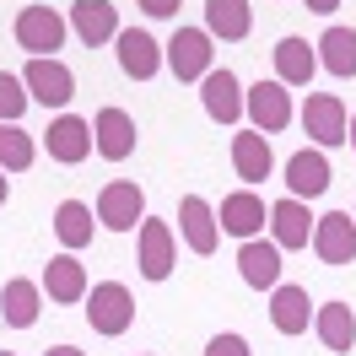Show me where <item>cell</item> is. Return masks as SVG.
Returning a JSON list of instances; mask_svg holds the SVG:
<instances>
[{
    "label": "cell",
    "mask_w": 356,
    "mask_h": 356,
    "mask_svg": "<svg viewBox=\"0 0 356 356\" xmlns=\"http://www.w3.org/2000/svg\"><path fill=\"white\" fill-rule=\"evenodd\" d=\"M87 324L97 334H108V340H119V334L135 324V297L124 281H97V286H87Z\"/></svg>",
    "instance_id": "6da1fadb"
},
{
    "label": "cell",
    "mask_w": 356,
    "mask_h": 356,
    "mask_svg": "<svg viewBox=\"0 0 356 356\" xmlns=\"http://www.w3.org/2000/svg\"><path fill=\"white\" fill-rule=\"evenodd\" d=\"M70 22L54 11V6H22L17 11V44L33 54V60H54V49L65 44Z\"/></svg>",
    "instance_id": "7a4b0ae2"
},
{
    "label": "cell",
    "mask_w": 356,
    "mask_h": 356,
    "mask_svg": "<svg viewBox=\"0 0 356 356\" xmlns=\"http://www.w3.org/2000/svg\"><path fill=\"white\" fill-rule=\"evenodd\" d=\"M211 33L205 27H178L173 38L162 44V65L173 70L178 81H205V70H211Z\"/></svg>",
    "instance_id": "3957f363"
},
{
    "label": "cell",
    "mask_w": 356,
    "mask_h": 356,
    "mask_svg": "<svg viewBox=\"0 0 356 356\" xmlns=\"http://www.w3.org/2000/svg\"><path fill=\"white\" fill-rule=\"evenodd\" d=\"M97 222L108 227V232H135V227L146 222V195H140V184H130V178L103 184V195H97Z\"/></svg>",
    "instance_id": "277c9868"
},
{
    "label": "cell",
    "mask_w": 356,
    "mask_h": 356,
    "mask_svg": "<svg viewBox=\"0 0 356 356\" xmlns=\"http://www.w3.org/2000/svg\"><path fill=\"white\" fill-rule=\"evenodd\" d=\"M22 87H27L33 103H44V108H65L70 97H76V76H70L65 60H27Z\"/></svg>",
    "instance_id": "5b68a950"
},
{
    "label": "cell",
    "mask_w": 356,
    "mask_h": 356,
    "mask_svg": "<svg viewBox=\"0 0 356 356\" xmlns=\"http://www.w3.org/2000/svg\"><path fill=\"white\" fill-rule=\"evenodd\" d=\"M135 243H140V259H135V265H140L146 281H168V275H173L178 243H173V227L168 222H152V216H146V222L135 227Z\"/></svg>",
    "instance_id": "8992f818"
},
{
    "label": "cell",
    "mask_w": 356,
    "mask_h": 356,
    "mask_svg": "<svg viewBox=\"0 0 356 356\" xmlns=\"http://www.w3.org/2000/svg\"><path fill=\"white\" fill-rule=\"evenodd\" d=\"M243 113L254 119V130L259 135H275L291 124V87H281V81H259V87L243 92Z\"/></svg>",
    "instance_id": "52a82bcc"
},
{
    "label": "cell",
    "mask_w": 356,
    "mask_h": 356,
    "mask_svg": "<svg viewBox=\"0 0 356 356\" xmlns=\"http://www.w3.org/2000/svg\"><path fill=\"white\" fill-rule=\"evenodd\" d=\"M313 254L324 259V265H351L356 259V216L351 211H330V216H318L313 222Z\"/></svg>",
    "instance_id": "ba28073f"
},
{
    "label": "cell",
    "mask_w": 356,
    "mask_h": 356,
    "mask_svg": "<svg viewBox=\"0 0 356 356\" xmlns=\"http://www.w3.org/2000/svg\"><path fill=\"white\" fill-rule=\"evenodd\" d=\"M346 103L334 92H313L302 103V130L313 135V146H346Z\"/></svg>",
    "instance_id": "9c48e42d"
},
{
    "label": "cell",
    "mask_w": 356,
    "mask_h": 356,
    "mask_svg": "<svg viewBox=\"0 0 356 356\" xmlns=\"http://www.w3.org/2000/svg\"><path fill=\"white\" fill-rule=\"evenodd\" d=\"M113 49H119V70L130 81H152L156 70H162V44H156L146 27H119Z\"/></svg>",
    "instance_id": "30bf717a"
},
{
    "label": "cell",
    "mask_w": 356,
    "mask_h": 356,
    "mask_svg": "<svg viewBox=\"0 0 356 356\" xmlns=\"http://www.w3.org/2000/svg\"><path fill=\"white\" fill-rule=\"evenodd\" d=\"M200 103H205V113L216 119V124H238L243 119V81L232 76V70H205V81H200Z\"/></svg>",
    "instance_id": "8fae6325"
},
{
    "label": "cell",
    "mask_w": 356,
    "mask_h": 356,
    "mask_svg": "<svg viewBox=\"0 0 356 356\" xmlns=\"http://www.w3.org/2000/svg\"><path fill=\"white\" fill-rule=\"evenodd\" d=\"M178 232H184L189 254H200V259H211V254H216V243H222L216 211H211L200 195H184V205H178Z\"/></svg>",
    "instance_id": "7c38bea8"
},
{
    "label": "cell",
    "mask_w": 356,
    "mask_h": 356,
    "mask_svg": "<svg viewBox=\"0 0 356 356\" xmlns=\"http://www.w3.org/2000/svg\"><path fill=\"white\" fill-rule=\"evenodd\" d=\"M135 119L124 108H97V119H92V146H97V156H108V162H124V156H135Z\"/></svg>",
    "instance_id": "4fadbf2b"
},
{
    "label": "cell",
    "mask_w": 356,
    "mask_h": 356,
    "mask_svg": "<svg viewBox=\"0 0 356 356\" xmlns=\"http://www.w3.org/2000/svg\"><path fill=\"white\" fill-rule=\"evenodd\" d=\"M330 156L318 152V146H308V152H291L286 156V189L291 200H318L324 189H330Z\"/></svg>",
    "instance_id": "5bb4252c"
},
{
    "label": "cell",
    "mask_w": 356,
    "mask_h": 356,
    "mask_svg": "<svg viewBox=\"0 0 356 356\" xmlns=\"http://www.w3.org/2000/svg\"><path fill=\"white\" fill-rule=\"evenodd\" d=\"M44 146H49V156L65 162V168H76V162H87V156L97 152V146H92V124H87V119H76V113H60V119L49 124Z\"/></svg>",
    "instance_id": "9a60e30c"
},
{
    "label": "cell",
    "mask_w": 356,
    "mask_h": 356,
    "mask_svg": "<svg viewBox=\"0 0 356 356\" xmlns=\"http://www.w3.org/2000/svg\"><path fill=\"white\" fill-rule=\"evenodd\" d=\"M238 275H243V286H254V291L281 286V248H275V238H248V243L238 248Z\"/></svg>",
    "instance_id": "2e32d148"
},
{
    "label": "cell",
    "mask_w": 356,
    "mask_h": 356,
    "mask_svg": "<svg viewBox=\"0 0 356 356\" xmlns=\"http://www.w3.org/2000/svg\"><path fill=\"white\" fill-rule=\"evenodd\" d=\"M265 222H270V211H265V200L254 195V189H238V195H227L222 200V211H216V227L222 232H232V238H259L265 232Z\"/></svg>",
    "instance_id": "e0dca14e"
},
{
    "label": "cell",
    "mask_w": 356,
    "mask_h": 356,
    "mask_svg": "<svg viewBox=\"0 0 356 356\" xmlns=\"http://www.w3.org/2000/svg\"><path fill=\"white\" fill-rule=\"evenodd\" d=\"M313 222L318 216H308V200H275L270 205V238H275V248L286 254V248H308L313 243Z\"/></svg>",
    "instance_id": "ac0fdd59"
},
{
    "label": "cell",
    "mask_w": 356,
    "mask_h": 356,
    "mask_svg": "<svg viewBox=\"0 0 356 356\" xmlns=\"http://www.w3.org/2000/svg\"><path fill=\"white\" fill-rule=\"evenodd\" d=\"M70 33L87 49L113 44V38H119V6H108V0H76V6H70Z\"/></svg>",
    "instance_id": "d6986e66"
},
{
    "label": "cell",
    "mask_w": 356,
    "mask_h": 356,
    "mask_svg": "<svg viewBox=\"0 0 356 356\" xmlns=\"http://www.w3.org/2000/svg\"><path fill=\"white\" fill-rule=\"evenodd\" d=\"M38 286L49 291V302H87V265L76 259V254H54L44 265V281Z\"/></svg>",
    "instance_id": "ffe728a7"
},
{
    "label": "cell",
    "mask_w": 356,
    "mask_h": 356,
    "mask_svg": "<svg viewBox=\"0 0 356 356\" xmlns=\"http://www.w3.org/2000/svg\"><path fill=\"white\" fill-rule=\"evenodd\" d=\"M270 324H275L281 334H308V324H313L308 286H291V281L270 286Z\"/></svg>",
    "instance_id": "44dd1931"
},
{
    "label": "cell",
    "mask_w": 356,
    "mask_h": 356,
    "mask_svg": "<svg viewBox=\"0 0 356 356\" xmlns=\"http://www.w3.org/2000/svg\"><path fill=\"white\" fill-rule=\"evenodd\" d=\"M232 168H238V178H243V184H265V178L275 173V152H270V135H259V130L232 135Z\"/></svg>",
    "instance_id": "7402d4cb"
},
{
    "label": "cell",
    "mask_w": 356,
    "mask_h": 356,
    "mask_svg": "<svg viewBox=\"0 0 356 356\" xmlns=\"http://www.w3.org/2000/svg\"><path fill=\"white\" fill-rule=\"evenodd\" d=\"M270 54H275V81L281 87H308L313 70H318V54H313L308 38H281Z\"/></svg>",
    "instance_id": "603a6c76"
},
{
    "label": "cell",
    "mask_w": 356,
    "mask_h": 356,
    "mask_svg": "<svg viewBox=\"0 0 356 356\" xmlns=\"http://www.w3.org/2000/svg\"><path fill=\"white\" fill-rule=\"evenodd\" d=\"M0 313L11 330H33L38 313H44V286L38 281H6L0 286Z\"/></svg>",
    "instance_id": "cb8c5ba5"
},
{
    "label": "cell",
    "mask_w": 356,
    "mask_h": 356,
    "mask_svg": "<svg viewBox=\"0 0 356 356\" xmlns=\"http://www.w3.org/2000/svg\"><path fill=\"white\" fill-rule=\"evenodd\" d=\"M313 334L324 340V351H351L356 346V313L346 302H324V308H313Z\"/></svg>",
    "instance_id": "d4e9b609"
},
{
    "label": "cell",
    "mask_w": 356,
    "mask_h": 356,
    "mask_svg": "<svg viewBox=\"0 0 356 356\" xmlns=\"http://www.w3.org/2000/svg\"><path fill=\"white\" fill-rule=\"evenodd\" d=\"M248 27H254L248 0H205V33H211V38L238 44V38H248Z\"/></svg>",
    "instance_id": "484cf974"
},
{
    "label": "cell",
    "mask_w": 356,
    "mask_h": 356,
    "mask_svg": "<svg viewBox=\"0 0 356 356\" xmlns=\"http://www.w3.org/2000/svg\"><path fill=\"white\" fill-rule=\"evenodd\" d=\"M313 49H318V65L330 70V76H340V81L356 76V27H330Z\"/></svg>",
    "instance_id": "4316f807"
},
{
    "label": "cell",
    "mask_w": 356,
    "mask_h": 356,
    "mask_svg": "<svg viewBox=\"0 0 356 356\" xmlns=\"http://www.w3.org/2000/svg\"><path fill=\"white\" fill-rule=\"evenodd\" d=\"M92 227H97L92 222V205H81V200H65L60 211H54V238H60L70 254L92 243Z\"/></svg>",
    "instance_id": "83f0119b"
},
{
    "label": "cell",
    "mask_w": 356,
    "mask_h": 356,
    "mask_svg": "<svg viewBox=\"0 0 356 356\" xmlns=\"http://www.w3.org/2000/svg\"><path fill=\"white\" fill-rule=\"evenodd\" d=\"M33 156H38V146H33V135L22 124H0V168L6 173H27Z\"/></svg>",
    "instance_id": "f1b7e54d"
},
{
    "label": "cell",
    "mask_w": 356,
    "mask_h": 356,
    "mask_svg": "<svg viewBox=\"0 0 356 356\" xmlns=\"http://www.w3.org/2000/svg\"><path fill=\"white\" fill-rule=\"evenodd\" d=\"M27 87H22V76H11V70H0V124H17L27 113Z\"/></svg>",
    "instance_id": "f546056e"
},
{
    "label": "cell",
    "mask_w": 356,
    "mask_h": 356,
    "mask_svg": "<svg viewBox=\"0 0 356 356\" xmlns=\"http://www.w3.org/2000/svg\"><path fill=\"white\" fill-rule=\"evenodd\" d=\"M205 356H254V351H248V340H243V334H211Z\"/></svg>",
    "instance_id": "4dcf8cb0"
},
{
    "label": "cell",
    "mask_w": 356,
    "mask_h": 356,
    "mask_svg": "<svg viewBox=\"0 0 356 356\" xmlns=\"http://www.w3.org/2000/svg\"><path fill=\"white\" fill-rule=\"evenodd\" d=\"M135 6H140L146 17H178V6H184V0H135Z\"/></svg>",
    "instance_id": "1f68e13d"
},
{
    "label": "cell",
    "mask_w": 356,
    "mask_h": 356,
    "mask_svg": "<svg viewBox=\"0 0 356 356\" xmlns=\"http://www.w3.org/2000/svg\"><path fill=\"white\" fill-rule=\"evenodd\" d=\"M302 6H308V11H318V17H330V11L340 6V0H302Z\"/></svg>",
    "instance_id": "d6a6232c"
},
{
    "label": "cell",
    "mask_w": 356,
    "mask_h": 356,
    "mask_svg": "<svg viewBox=\"0 0 356 356\" xmlns=\"http://www.w3.org/2000/svg\"><path fill=\"white\" fill-rule=\"evenodd\" d=\"M11 200V178H6V168H0V205Z\"/></svg>",
    "instance_id": "836d02e7"
},
{
    "label": "cell",
    "mask_w": 356,
    "mask_h": 356,
    "mask_svg": "<svg viewBox=\"0 0 356 356\" xmlns=\"http://www.w3.org/2000/svg\"><path fill=\"white\" fill-rule=\"evenodd\" d=\"M44 356H87V351H76V346H54V351H44Z\"/></svg>",
    "instance_id": "e575fe53"
},
{
    "label": "cell",
    "mask_w": 356,
    "mask_h": 356,
    "mask_svg": "<svg viewBox=\"0 0 356 356\" xmlns=\"http://www.w3.org/2000/svg\"><path fill=\"white\" fill-rule=\"evenodd\" d=\"M346 140H351V146H356V113H351V124H346Z\"/></svg>",
    "instance_id": "d590c367"
},
{
    "label": "cell",
    "mask_w": 356,
    "mask_h": 356,
    "mask_svg": "<svg viewBox=\"0 0 356 356\" xmlns=\"http://www.w3.org/2000/svg\"><path fill=\"white\" fill-rule=\"evenodd\" d=\"M0 356H17V351H0Z\"/></svg>",
    "instance_id": "8d00e7d4"
}]
</instances>
